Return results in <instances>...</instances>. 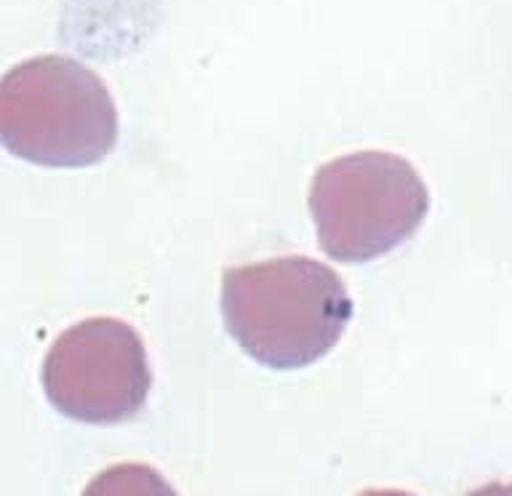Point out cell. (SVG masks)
<instances>
[{
  "mask_svg": "<svg viewBox=\"0 0 512 496\" xmlns=\"http://www.w3.org/2000/svg\"><path fill=\"white\" fill-rule=\"evenodd\" d=\"M358 496H414V494L400 491V488H368V491H363V494Z\"/></svg>",
  "mask_w": 512,
  "mask_h": 496,
  "instance_id": "cell-7",
  "label": "cell"
},
{
  "mask_svg": "<svg viewBox=\"0 0 512 496\" xmlns=\"http://www.w3.org/2000/svg\"><path fill=\"white\" fill-rule=\"evenodd\" d=\"M222 315L248 358L304 368L334 350L352 320V296L328 264L278 256L224 270Z\"/></svg>",
  "mask_w": 512,
  "mask_h": 496,
  "instance_id": "cell-1",
  "label": "cell"
},
{
  "mask_svg": "<svg viewBox=\"0 0 512 496\" xmlns=\"http://www.w3.org/2000/svg\"><path fill=\"white\" fill-rule=\"evenodd\" d=\"M43 390L59 414L86 424L134 419L152 390L142 336L118 318H86L56 336Z\"/></svg>",
  "mask_w": 512,
  "mask_h": 496,
  "instance_id": "cell-4",
  "label": "cell"
},
{
  "mask_svg": "<svg viewBox=\"0 0 512 496\" xmlns=\"http://www.w3.org/2000/svg\"><path fill=\"white\" fill-rule=\"evenodd\" d=\"M467 496H510V486L507 483H491V486L478 488V491H472Z\"/></svg>",
  "mask_w": 512,
  "mask_h": 496,
  "instance_id": "cell-6",
  "label": "cell"
},
{
  "mask_svg": "<svg viewBox=\"0 0 512 496\" xmlns=\"http://www.w3.org/2000/svg\"><path fill=\"white\" fill-rule=\"evenodd\" d=\"M0 144L35 166H96L118 144V107L83 62L35 56L0 78Z\"/></svg>",
  "mask_w": 512,
  "mask_h": 496,
  "instance_id": "cell-2",
  "label": "cell"
},
{
  "mask_svg": "<svg viewBox=\"0 0 512 496\" xmlns=\"http://www.w3.org/2000/svg\"><path fill=\"white\" fill-rule=\"evenodd\" d=\"M430 211L422 176L395 152L363 150L315 171L310 214L318 246L336 262H371L414 238Z\"/></svg>",
  "mask_w": 512,
  "mask_h": 496,
  "instance_id": "cell-3",
  "label": "cell"
},
{
  "mask_svg": "<svg viewBox=\"0 0 512 496\" xmlns=\"http://www.w3.org/2000/svg\"><path fill=\"white\" fill-rule=\"evenodd\" d=\"M83 496H176V491L150 464L123 462L99 472Z\"/></svg>",
  "mask_w": 512,
  "mask_h": 496,
  "instance_id": "cell-5",
  "label": "cell"
}]
</instances>
